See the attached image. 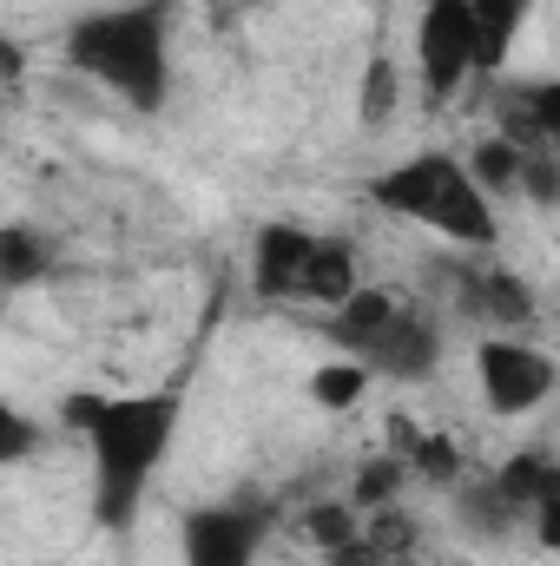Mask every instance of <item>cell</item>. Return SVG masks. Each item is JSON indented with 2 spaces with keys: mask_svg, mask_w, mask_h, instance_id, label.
<instances>
[{
  "mask_svg": "<svg viewBox=\"0 0 560 566\" xmlns=\"http://www.w3.org/2000/svg\"><path fill=\"white\" fill-rule=\"evenodd\" d=\"M396 93H403V73H396V60H390V53H376V60H370V73H363V106H356L370 133H376V126H390Z\"/></svg>",
  "mask_w": 560,
  "mask_h": 566,
  "instance_id": "d6986e66",
  "label": "cell"
},
{
  "mask_svg": "<svg viewBox=\"0 0 560 566\" xmlns=\"http://www.w3.org/2000/svg\"><path fill=\"white\" fill-rule=\"evenodd\" d=\"M33 448H40V422H33V416H20L13 402H0V468L27 461Z\"/></svg>",
  "mask_w": 560,
  "mask_h": 566,
  "instance_id": "ffe728a7",
  "label": "cell"
},
{
  "mask_svg": "<svg viewBox=\"0 0 560 566\" xmlns=\"http://www.w3.org/2000/svg\"><path fill=\"white\" fill-rule=\"evenodd\" d=\"M488 488L528 514V507H541V501H554V494H560V468H554V454H548V448H528V454H515Z\"/></svg>",
  "mask_w": 560,
  "mask_h": 566,
  "instance_id": "7c38bea8",
  "label": "cell"
},
{
  "mask_svg": "<svg viewBox=\"0 0 560 566\" xmlns=\"http://www.w3.org/2000/svg\"><path fill=\"white\" fill-rule=\"evenodd\" d=\"M416 66H422L428 99H448L468 73H481V46H475V13H468V0H422Z\"/></svg>",
  "mask_w": 560,
  "mask_h": 566,
  "instance_id": "8992f818",
  "label": "cell"
},
{
  "mask_svg": "<svg viewBox=\"0 0 560 566\" xmlns=\"http://www.w3.org/2000/svg\"><path fill=\"white\" fill-rule=\"evenodd\" d=\"M350 290H363V258H356V244L317 231L310 251H303V271H297V303H323V310H336Z\"/></svg>",
  "mask_w": 560,
  "mask_h": 566,
  "instance_id": "30bf717a",
  "label": "cell"
},
{
  "mask_svg": "<svg viewBox=\"0 0 560 566\" xmlns=\"http://www.w3.org/2000/svg\"><path fill=\"white\" fill-rule=\"evenodd\" d=\"M363 389H370V369H363V363H350V356H343V363H323V369L310 376V402H317V409H330V416H336V409H356V402H363Z\"/></svg>",
  "mask_w": 560,
  "mask_h": 566,
  "instance_id": "e0dca14e",
  "label": "cell"
},
{
  "mask_svg": "<svg viewBox=\"0 0 560 566\" xmlns=\"http://www.w3.org/2000/svg\"><path fill=\"white\" fill-rule=\"evenodd\" d=\"M0 80H20V53H13L7 40H0Z\"/></svg>",
  "mask_w": 560,
  "mask_h": 566,
  "instance_id": "7402d4cb",
  "label": "cell"
},
{
  "mask_svg": "<svg viewBox=\"0 0 560 566\" xmlns=\"http://www.w3.org/2000/svg\"><path fill=\"white\" fill-rule=\"evenodd\" d=\"M448 277H455L448 283L455 303H462L475 323H488L495 336H521V329H535L541 303H535V290L515 277V271H475V264H455Z\"/></svg>",
  "mask_w": 560,
  "mask_h": 566,
  "instance_id": "ba28073f",
  "label": "cell"
},
{
  "mask_svg": "<svg viewBox=\"0 0 560 566\" xmlns=\"http://www.w3.org/2000/svg\"><path fill=\"white\" fill-rule=\"evenodd\" d=\"M278 534V501L238 488L231 501H205L178 521V560L185 566H258Z\"/></svg>",
  "mask_w": 560,
  "mask_h": 566,
  "instance_id": "277c9868",
  "label": "cell"
},
{
  "mask_svg": "<svg viewBox=\"0 0 560 566\" xmlns=\"http://www.w3.org/2000/svg\"><path fill=\"white\" fill-rule=\"evenodd\" d=\"M495 139H508L515 151H528V158L554 151L560 145V86L554 80L508 86V93H501V133H495Z\"/></svg>",
  "mask_w": 560,
  "mask_h": 566,
  "instance_id": "9c48e42d",
  "label": "cell"
},
{
  "mask_svg": "<svg viewBox=\"0 0 560 566\" xmlns=\"http://www.w3.org/2000/svg\"><path fill=\"white\" fill-rule=\"evenodd\" d=\"M323 560H330V566H390L376 547H370V534H363V527H356L343 547H323Z\"/></svg>",
  "mask_w": 560,
  "mask_h": 566,
  "instance_id": "44dd1931",
  "label": "cell"
},
{
  "mask_svg": "<svg viewBox=\"0 0 560 566\" xmlns=\"http://www.w3.org/2000/svg\"><path fill=\"white\" fill-rule=\"evenodd\" d=\"M356 363H363L370 376H390V382H428L435 363H442V329L422 316L416 303L396 296V310H390L383 329L356 349Z\"/></svg>",
  "mask_w": 560,
  "mask_h": 566,
  "instance_id": "52a82bcc",
  "label": "cell"
},
{
  "mask_svg": "<svg viewBox=\"0 0 560 566\" xmlns=\"http://www.w3.org/2000/svg\"><path fill=\"white\" fill-rule=\"evenodd\" d=\"M53 264L60 251L40 224H0V283H40Z\"/></svg>",
  "mask_w": 560,
  "mask_h": 566,
  "instance_id": "4fadbf2b",
  "label": "cell"
},
{
  "mask_svg": "<svg viewBox=\"0 0 560 566\" xmlns=\"http://www.w3.org/2000/svg\"><path fill=\"white\" fill-rule=\"evenodd\" d=\"M528 7H535V0H468V13H475V46H481V73H495V66L508 60V40L521 33Z\"/></svg>",
  "mask_w": 560,
  "mask_h": 566,
  "instance_id": "9a60e30c",
  "label": "cell"
},
{
  "mask_svg": "<svg viewBox=\"0 0 560 566\" xmlns=\"http://www.w3.org/2000/svg\"><path fill=\"white\" fill-rule=\"evenodd\" d=\"M60 422L73 428L93 454V521L106 534H126L139 521V501L152 494L178 422H185V389H73L60 402Z\"/></svg>",
  "mask_w": 560,
  "mask_h": 566,
  "instance_id": "6da1fadb",
  "label": "cell"
},
{
  "mask_svg": "<svg viewBox=\"0 0 560 566\" xmlns=\"http://www.w3.org/2000/svg\"><path fill=\"white\" fill-rule=\"evenodd\" d=\"M475 382H481V402L515 422V416H535L554 396L560 369L554 356L541 343H528V336H481L475 343Z\"/></svg>",
  "mask_w": 560,
  "mask_h": 566,
  "instance_id": "5b68a950",
  "label": "cell"
},
{
  "mask_svg": "<svg viewBox=\"0 0 560 566\" xmlns=\"http://www.w3.org/2000/svg\"><path fill=\"white\" fill-rule=\"evenodd\" d=\"M403 481H409V468L396 461V454H376V461H363L356 468V481H350V507L356 514H376V507H396V494H403Z\"/></svg>",
  "mask_w": 560,
  "mask_h": 566,
  "instance_id": "2e32d148",
  "label": "cell"
},
{
  "mask_svg": "<svg viewBox=\"0 0 560 566\" xmlns=\"http://www.w3.org/2000/svg\"><path fill=\"white\" fill-rule=\"evenodd\" d=\"M66 66L126 99L133 113H165L172 99V0L93 7L66 27Z\"/></svg>",
  "mask_w": 560,
  "mask_h": 566,
  "instance_id": "7a4b0ae2",
  "label": "cell"
},
{
  "mask_svg": "<svg viewBox=\"0 0 560 566\" xmlns=\"http://www.w3.org/2000/svg\"><path fill=\"white\" fill-rule=\"evenodd\" d=\"M370 205L390 218L428 224L435 238H448L455 251H495L501 224H495V198L468 178V165L455 151H416L403 165H390L370 185Z\"/></svg>",
  "mask_w": 560,
  "mask_h": 566,
  "instance_id": "3957f363",
  "label": "cell"
},
{
  "mask_svg": "<svg viewBox=\"0 0 560 566\" xmlns=\"http://www.w3.org/2000/svg\"><path fill=\"white\" fill-rule=\"evenodd\" d=\"M521 158L528 151H515L508 139H481L462 165H468V178L481 185V191H515V178H521Z\"/></svg>",
  "mask_w": 560,
  "mask_h": 566,
  "instance_id": "ac0fdd59",
  "label": "cell"
},
{
  "mask_svg": "<svg viewBox=\"0 0 560 566\" xmlns=\"http://www.w3.org/2000/svg\"><path fill=\"white\" fill-rule=\"evenodd\" d=\"M317 231L303 224H265L258 244H251V290L265 303H297V271H303V251H310Z\"/></svg>",
  "mask_w": 560,
  "mask_h": 566,
  "instance_id": "8fae6325",
  "label": "cell"
},
{
  "mask_svg": "<svg viewBox=\"0 0 560 566\" xmlns=\"http://www.w3.org/2000/svg\"><path fill=\"white\" fill-rule=\"evenodd\" d=\"M455 514H462V527L475 534V541H508L528 514L515 507V501H501L488 481H475V488H455Z\"/></svg>",
  "mask_w": 560,
  "mask_h": 566,
  "instance_id": "5bb4252c",
  "label": "cell"
}]
</instances>
